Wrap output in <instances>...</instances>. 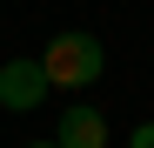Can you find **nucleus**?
Instances as JSON below:
<instances>
[{"instance_id":"nucleus-5","label":"nucleus","mask_w":154,"mask_h":148,"mask_svg":"<svg viewBox=\"0 0 154 148\" xmlns=\"http://www.w3.org/2000/svg\"><path fill=\"white\" fill-rule=\"evenodd\" d=\"M27 148H60V141H27Z\"/></svg>"},{"instance_id":"nucleus-2","label":"nucleus","mask_w":154,"mask_h":148,"mask_svg":"<svg viewBox=\"0 0 154 148\" xmlns=\"http://www.w3.org/2000/svg\"><path fill=\"white\" fill-rule=\"evenodd\" d=\"M47 94H54V81H47V67H40V61H7V67H0V108H7V114L40 108Z\"/></svg>"},{"instance_id":"nucleus-3","label":"nucleus","mask_w":154,"mask_h":148,"mask_svg":"<svg viewBox=\"0 0 154 148\" xmlns=\"http://www.w3.org/2000/svg\"><path fill=\"white\" fill-rule=\"evenodd\" d=\"M60 148H107V121H100V108L74 101L60 114Z\"/></svg>"},{"instance_id":"nucleus-4","label":"nucleus","mask_w":154,"mask_h":148,"mask_svg":"<svg viewBox=\"0 0 154 148\" xmlns=\"http://www.w3.org/2000/svg\"><path fill=\"white\" fill-rule=\"evenodd\" d=\"M127 148H154V121H141V128L127 135Z\"/></svg>"},{"instance_id":"nucleus-1","label":"nucleus","mask_w":154,"mask_h":148,"mask_svg":"<svg viewBox=\"0 0 154 148\" xmlns=\"http://www.w3.org/2000/svg\"><path fill=\"white\" fill-rule=\"evenodd\" d=\"M40 67H47V81H54V88H67V94H87V81H100L107 54H100V40H94V34L67 27V34H54V40H47Z\"/></svg>"}]
</instances>
